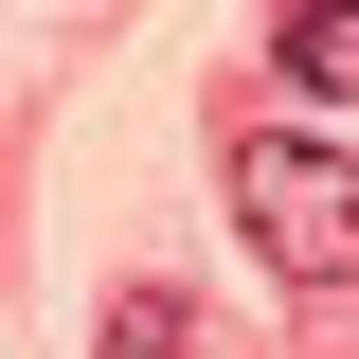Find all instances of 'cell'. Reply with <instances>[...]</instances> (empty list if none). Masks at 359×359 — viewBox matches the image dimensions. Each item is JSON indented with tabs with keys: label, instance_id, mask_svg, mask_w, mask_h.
I'll return each mask as SVG.
<instances>
[{
	"label": "cell",
	"instance_id": "cell-1",
	"mask_svg": "<svg viewBox=\"0 0 359 359\" xmlns=\"http://www.w3.org/2000/svg\"><path fill=\"white\" fill-rule=\"evenodd\" d=\"M216 198H233V233H252L287 287H359V162H341V144L233 126V144H216Z\"/></svg>",
	"mask_w": 359,
	"mask_h": 359
},
{
	"label": "cell",
	"instance_id": "cell-3",
	"mask_svg": "<svg viewBox=\"0 0 359 359\" xmlns=\"http://www.w3.org/2000/svg\"><path fill=\"white\" fill-rule=\"evenodd\" d=\"M90 359H198V306H180V287H108Z\"/></svg>",
	"mask_w": 359,
	"mask_h": 359
},
{
	"label": "cell",
	"instance_id": "cell-2",
	"mask_svg": "<svg viewBox=\"0 0 359 359\" xmlns=\"http://www.w3.org/2000/svg\"><path fill=\"white\" fill-rule=\"evenodd\" d=\"M269 90H287V108H341L359 90V18H287V36H269Z\"/></svg>",
	"mask_w": 359,
	"mask_h": 359
}]
</instances>
